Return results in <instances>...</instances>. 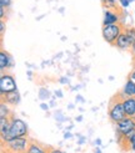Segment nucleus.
Instances as JSON below:
<instances>
[{
  "label": "nucleus",
  "mask_w": 135,
  "mask_h": 153,
  "mask_svg": "<svg viewBox=\"0 0 135 153\" xmlns=\"http://www.w3.org/2000/svg\"><path fill=\"white\" fill-rule=\"evenodd\" d=\"M133 44H134L133 40L129 37V35L126 34L125 29H124L123 34L119 36V39H118L116 42H115V46L119 48V49H122V50H130L131 46H133Z\"/></svg>",
  "instance_id": "nucleus-7"
},
{
  "label": "nucleus",
  "mask_w": 135,
  "mask_h": 153,
  "mask_svg": "<svg viewBox=\"0 0 135 153\" xmlns=\"http://www.w3.org/2000/svg\"><path fill=\"white\" fill-rule=\"evenodd\" d=\"M48 153H64V152H63V151H60V149H55V148L48 147Z\"/></svg>",
  "instance_id": "nucleus-18"
},
{
  "label": "nucleus",
  "mask_w": 135,
  "mask_h": 153,
  "mask_svg": "<svg viewBox=\"0 0 135 153\" xmlns=\"http://www.w3.org/2000/svg\"><path fill=\"white\" fill-rule=\"evenodd\" d=\"M101 4L104 7H106V10L110 11H118L119 14H122V9L118 6V4L115 3V0H101Z\"/></svg>",
  "instance_id": "nucleus-13"
},
{
  "label": "nucleus",
  "mask_w": 135,
  "mask_h": 153,
  "mask_svg": "<svg viewBox=\"0 0 135 153\" xmlns=\"http://www.w3.org/2000/svg\"><path fill=\"white\" fill-rule=\"evenodd\" d=\"M130 136V144H131V151H135V132L129 133Z\"/></svg>",
  "instance_id": "nucleus-16"
},
{
  "label": "nucleus",
  "mask_w": 135,
  "mask_h": 153,
  "mask_svg": "<svg viewBox=\"0 0 135 153\" xmlns=\"http://www.w3.org/2000/svg\"><path fill=\"white\" fill-rule=\"evenodd\" d=\"M19 94L18 90L13 91V92H8V94H2V103H10V105H16L19 102Z\"/></svg>",
  "instance_id": "nucleus-10"
},
{
  "label": "nucleus",
  "mask_w": 135,
  "mask_h": 153,
  "mask_svg": "<svg viewBox=\"0 0 135 153\" xmlns=\"http://www.w3.org/2000/svg\"><path fill=\"white\" fill-rule=\"evenodd\" d=\"M28 153H48V147L43 146L39 142H36L34 140H30V144L26 149Z\"/></svg>",
  "instance_id": "nucleus-11"
},
{
  "label": "nucleus",
  "mask_w": 135,
  "mask_h": 153,
  "mask_svg": "<svg viewBox=\"0 0 135 153\" xmlns=\"http://www.w3.org/2000/svg\"><path fill=\"white\" fill-rule=\"evenodd\" d=\"M9 4H10V0H2V6H4V7H5V5L8 6Z\"/></svg>",
  "instance_id": "nucleus-19"
},
{
  "label": "nucleus",
  "mask_w": 135,
  "mask_h": 153,
  "mask_svg": "<svg viewBox=\"0 0 135 153\" xmlns=\"http://www.w3.org/2000/svg\"><path fill=\"white\" fill-rule=\"evenodd\" d=\"M118 132L122 134H129L131 132H135V117H125L116 123Z\"/></svg>",
  "instance_id": "nucleus-5"
},
{
  "label": "nucleus",
  "mask_w": 135,
  "mask_h": 153,
  "mask_svg": "<svg viewBox=\"0 0 135 153\" xmlns=\"http://www.w3.org/2000/svg\"><path fill=\"white\" fill-rule=\"evenodd\" d=\"M120 3H122L123 6H128L129 5V0H120Z\"/></svg>",
  "instance_id": "nucleus-20"
},
{
  "label": "nucleus",
  "mask_w": 135,
  "mask_h": 153,
  "mask_svg": "<svg viewBox=\"0 0 135 153\" xmlns=\"http://www.w3.org/2000/svg\"><path fill=\"white\" fill-rule=\"evenodd\" d=\"M26 136H28V128H26L25 123L21 120L15 117L11 122L9 132H8V134L2 141H10L14 138H20V137H26Z\"/></svg>",
  "instance_id": "nucleus-3"
},
{
  "label": "nucleus",
  "mask_w": 135,
  "mask_h": 153,
  "mask_svg": "<svg viewBox=\"0 0 135 153\" xmlns=\"http://www.w3.org/2000/svg\"><path fill=\"white\" fill-rule=\"evenodd\" d=\"M133 62H134V65H135V56L133 57Z\"/></svg>",
  "instance_id": "nucleus-22"
},
{
  "label": "nucleus",
  "mask_w": 135,
  "mask_h": 153,
  "mask_svg": "<svg viewBox=\"0 0 135 153\" xmlns=\"http://www.w3.org/2000/svg\"><path fill=\"white\" fill-rule=\"evenodd\" d=\"M9 66H10L9 55H8V52L2 50L0 51V67H2V70H4L5 67H9Z\"/></svg>",
  "instance_id": "nucleus-15"
},
{
  "label": "nucleus",
  "mask_w": 135,
  "mask_h": 153,
  "mask_svg": "<svg viewBox=\"0 0 135 153\" xmlns=\"http://www.w3.org/2000/svg\"><path fill=\"white\" fill-rule=\"evenodd\" d=\"M0 91H2V94H8V92L16 91L15 81L10 75H3L2 76V79H0Z\"/></svg>",
  "instance_id": "nucleus-6"
},
{
  "label": "nucleus",
  "mask_w": 135,
  "mask_h": 153,
  "mask_svg": "<svg viewBox=\"0 0 135 153\" xmlns=\"http://www.w3.org/2000/svg\"><path fill=\"white\" fill-rule=\"evenodd\" d=\"M126 98L124 92H118L116 95H114L110 101H109V106H108V114L109 118L112 123H119L122 120H124L126 117L125 111H124V100Z\"/></svg>",
  "instance_id": "nucleus-1"
},
{
  "label": "nucleus",
  "mask_w": 135,
  "mask_h": 153,
  "mask_svg": "<svg viewBox=\"0 0 135 153\" xmlns=\"http://www.w3.org/2000/svg\"><path fill=\"white\" fill-rule=\"evenodd\" d=\"M129 80H131L134 83H135V67L131 70V72L129 74Z\"/></svg>",
  "instance_id": "nucleus-17"
},
{
  "label": "nucleus",
  "mask_w": 135,
  "mask_h": 153,
  "mask_svg": "<svg viewBox=\"0 0 135 153\" xmlns=\"http://www.w3.org/2000/svg\"><path fill=\"white\" fill-rule=\"evenodd\" d=\"M124 111L126 117H135V97H126L124 100Z\"/></svg>",
  "instance_id": "nucleus-9"
},
{
  "label": "nucleus",
  "mask_w": 135,
  "mask_h": 153,
  "mask_svg": "<svg viewBox=\"0 0 135 153\" xmlns=\"http://www.w3.org/2000/svg\"><path fill=\"white\" fill-rule=\"evenodd\" d=\"M124 26L122 24H112V25H105L103 26V37L104 40L109 42L110 45H115L119 36L123 34Z\"/></svg>",
  "instance_id": "nucleus-4"
},
{
  "label": "nucleus",
  "mask_w": 135,
  "mask_h": 153,
  "mask_svg": "<svg viewBox=\"0 0 135 153\" xmlns=\"http://www.w3.org/2000/svg\"><path fill=\"white\" fill-rule=\"evenodd\" d=\"M118 15L115 11H110L106 10L105 13V18H104V26L105 25H112V24H118Z\"/></svg>",
  "instance_id": "nucleus-12"
},
{
  "label": "nucleus",
  "mask_w": 135,
  "mask_h": 153,
  "mask_svg": "<svg viewBox=\"0 0 135 153\" xmlns=\"http://www.w3.org/2000/svg\"><path fill=\"white\" fill-rule=\"evenodd\" d=\"M24 153H28V152H24Z\"/></svg>",
  "instance_id": "nucleus-23"
},
{
  "label": "nucleus",
  "mask_w": 135,
  "mask_h": 153,
  "mask_svg": "<svg viewBox=\"0 0 135 153\" xmlns=\"http://www.w3.org/2000/svg\"><path fill=\"white\" fill-rule=\"evenodd\" d=\"M130 51H131V53H133V57H134V56H135V42L133 44V46H131Z\"/></svg>",
  "instance_id": "nucleus-21"
},
{
  "label": "nucleus",
  "mask_w": 135,
  "mask_h": 153,
  "mask_svg": "<svg viewBox=\"0 0 135 153\" xmlns=\"http://www.w3.org/2000/svg\"><path fill=\"white\" fill-rule=\"evenodd\" d=\"M15 118V116L13 113H10L9 116H5V117H2V121H0V132H2V140L8 134L10 129V126H11V122Z\"/></svg>",
  "instance_id": "nucleus-8"
},
{
  "label": "nucleus",
  "mask_w": 135,
  "mask_h": 153,
  "mask_svg": "<svg viewBox=\"0 0 135 153\" xmlns=\"http://www.w3.org/2000/svg\"><path fill=\"white\" fill-rule=\"evenodd\" d=\"M123 92L125 94L126 97H135V83L131 80L128 79L125 86H124Z\"/></svg>",
  "instance_id": "nucleus-14"
},
{
  "label": "nucleus",
  "mask_w": 135,
  "mask_h": 153,
  "mask_svg": "<svg viewBox=\"0 0 135 153\" xmlns=\"http://www.w3.org/2000/svg\"><path fill=\"white\" fill-rule=\"evenodd\" d=\"M30 144V138L20 137L10 141H2V152L3 153H24L26 152Z\"/></svg>",
  "instance_id": "nucleus-2"
}]
</instances>
